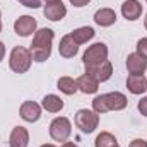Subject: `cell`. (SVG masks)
Listing matches in <instances>:
<instances>
[{
	"mask_svg": "<svg viewBox=\"0 0 147 147\" xmlns=\"http://www.w3.org/2000/svg\"><path fill=\"white\" fill-rule=\"evenodd\" d=\"M70 3H72L74 7H84V5H87L91 0H69Z\"/></svg>",
	"mask_w": 147,
	"mask_h": 147,
	"instance_id": "obj_26",
	"label": "cell"
},
{
	"mask_svg": "<svg viewBox=\"0 0 147 147\" xmlns=\"http://www.w3.org/2000/svg\"><path fill=\"white\" fill-rule=\"evenodd\" d=\"M46 2H55V0H46Z\"/></svg>",
	"mask_w": 147,
	"mask_h": 147,
	"instance_id": "obj_31",
	"label": "cell"
},
{
	"mask_svg": "<svg viewBox=\"0 0 147 147\" xmlns=\"http://www.w3.org/2000/svg\"><path fill=\"white\" fill-rule=\"evenodd\" d=\"M43 14L46 19L57 22V21H62L65 16H67V7L63 5L62 0H55V2H46V5L43 7Z\"/></svg>",
	"mask_w": 147,
	"mask_h": 147,
	"instance_id": "obj_8",
	"label": "cell"
},
{
	"mask_svg": "<svg viewBox=\"0 0 147 147\" xmlns=\"http://www.w3.org/2000/svg\"><path fill=\"white\" fill-rule=\"evenodd\" d=\"M94 29L92 28H89V26H84V28H77V29H74L72 33H70V36L72 39L77 43V45H84V43H87V41H91L92 38H94Z\"/></svg>",
	"mask_w": 147,
	"mask_h": 147,
	"instance_id": "obj_19",
	"label": "cell"
},
{
	"mask_svg": "<svg viewBox=\"0 0 147 147\" xmlns=\"http://www.w3.org/2000/svg\"><path fill=\"white\" fill-rule=\"evenodd\" d=\"M0 17H2V12H0Z\"/></svg>",
	"mask_w": 147,
	"mask_h": 147,
	"instance_id": "obj_32",
	"label": "cell"
},
{
	"mask_svg": "<svg viewBox=\"0 0 147 147\" xmlns=\"http://www.w3.org/2000/svg\"><path fill=\"white\" fill-rule=\"evenodd\" d=\"M41 106L48 111V113H58V111L63 110V101H62V98H58L57 94H46V96L43 98Z\"/></svg>",
	"mask_w": 147,
	"mask_h": 147,
	"instance_id": "obj_18",
	"label": "cell"
},
{
	"mask_svg": "<svg viewBox=\"0 0 147 147\" xmlns=\"http://www.w3.org/2000/svg\"><path fill=\"white\" fill-rule=\"evenodd\" d=\"M142 14V5L139 0H127L121 5V16L127 21H137Z\"/></svg>",
	"mask_w": 147,
	"mask_h": 147,
	"instance_id": "obj_13",
	"label": "cell"
},
{
	"mask_svg": "<svg viewBox=\"0 0 147 147\" xmlns=\"http://www.w3.org/2000/svg\"><path fill=\"white\" fill-rule=\"evenodd\" d=\"M127 70L132 75H142L147 70V60L137 53H130L127 57Z\"/></svg>",
	"mask_w": 147,
	"mask_h": 147,
	"instance_id": "obj_11",
	"label": "cell"
},
{
	"mask_svg": "<svg viewBox=\"0 0 147 147\" xmlns=\"http://www.w3.org/2000/svg\"><path fill=\"white\" fill-rule=\"evenodd\" d=\"M3 57H5V45L0 41V62L3 60Z\"/></svg>",
	"mask_w": 147,
	"mask_h": 147,
	"instance_id": "obj_27",
	"label": "cell"
},
{
	"mask_svg": "<svg viewBox=\"0 0 147 147\" xmlns=\"http://www.w3.org/2000/svg\"><path fill=\"white\" fill-rule=\"evenodd\" d=\"M57 87L60 89V92H63V94H67V96H72L75 94L79 89H77V80H74L72 77H60L58 79V82H57Z\"/></svg>",
	"mask_w": 147,
	"mask_h": 147,
	"instance_id": "obj_20",
	"label": "cell"
},
{
	"mask_svg": "<svg viewBox=\"0 0 147 147\" xmlns=\"http://www.w3.org/2000/svg\"><path fill=\"white\" fill-rule=\"evenodd\" d=\"M70 134H72V125H70L69 118L58 116L50 123V137L55 142H67Z\"/></svg>",
	"mask_w": 147,
	"mask_h": 147,
	"instance_id": "obj_6",
	"label": "cell"
},
{
	"mask_svg": "<svg viewBox=\"0 0 147 147\" xmlns=\"http://www.w3.org/2000/svg\"><path fill=\"white\" fill-rule=\"evenodd\" d=\"M137 108H139V111H140V115L147 116V96H146V98H142V99L139 101Z\"/></svg>",
	"mask_w": 147,
	"mask_h": 147,
	"instance_id": "obj_24",
	"label": "cell"
},
{
	"mask_svg": "<svg viewBox=\"0 0 147 147\" xmlns=\"http://www.w3.org/2000/svg\"><path fill=\"white\" fill-rule=\"evenodd\" d=\"M53 38L55 33L50 29V28H43V29H38L34 33L33 38V43H31V58L33 62H45L50 58L51 55V43H53Z\"/></svg>",
	"mask_w": 147,
	"mask_h": 147,
	"instance_id": "obj_1",
	"label": "cell"
},
{
	"mask_svg": "<svg viewBox=\"0 0 147 147\" xmlns=\"http://www.w3.org/2000/svg\"><path fill=\"white\" fill-rule=\"evenodd\" d=\"M75 125L84 134H92L99 125V115L94 110H79L75 113Z\"/></svg>",
	"mask_w": 147,
	"mask_h": 147,
	"instance_id": "obj_4",
	"label": "cell"
},
{
	"mask_svg": "<svg viewBox=\"0 0 147 147\" xmlns=\"http://www.w3.org/2000/svg\"><path fill=\"white\" fill-rule=\"evenodd\" d=\"M105 60H108V46L105 43H94V45H91L86 50L84 57H82L84 67H92V65L103 63Z\"/></svg>",
	"mask_w": 147,
	"mask_h": 147,
	"instance_id": "obj_5",
	"label": "cell"
},
{
	"mask_svg": "<svg viewBox=\"0 0 147 147\" xmlns=\"http://www.w3.org/2000/svg\"><path fill=\"white\" fill-rule=\"evenodd\" d=\"M146 2H147V0H146Z\"/></svg>",
	"mask_w": 147,
	"mask_h": 147,
	"instance_id": "obj_34",
	"label": "cell"
},
{
	"mask_svg": "<svg viewBox=\"0 0 147 147\" xmlns=\"http://www.w3.org/2000/svg\"><path fill=\"white\" fill-rule=\"evenodd\" d=\"M128 99L123 92H106L101 96H96L92 99V110L96 111L98 115H103L106 111H121L127 108Z\"/></svg>",
	"mask_w": 147,
	"mask_h": 147,
	"instance_id": "obj_2",
	"label": "cell"
},
{
	"mask_svg": "<svg viewBox=\"0 0 147 147\" xmlns=\"http://www.w3.org/2000/svg\"><path fill=\"white\" fill-rule=\"evenodd\" d=\"M21 118L24 120V121H29V123H34L39 120V116H41V106L34 103V101H24L22 105H21Z\"/></svg>",
	"mask_w": 147,
	"mask_h": 147,
	"instance_id": "obj_10",
	"label": "cell"
},
{
	"mask_svg": "<svg viewBox=\"0 0 147 147\" xmlns=\"http://www.w3.org/2000/svg\"><path fill=\"white\" fill-rule=\"evenodd\" d=\"M127 89L132 92V94H142L147 91V79L142 75H128L127 79Z\"/></svg>",
	"mask_w": 147,
	"mask_h": 147,
	"instance_id": "obj_17",
	"label": "cell"
},
{
	"mask_svg": "<svg viewBox=\"0 0 147 147\" xmlns=\"http://www.w3.org/2000/svg\"><path fill=\"white\" fill-rule=\"evenodd\" d=\"M33 58H31V51L26 46H14L10 51V58H9V67L10 70L16 74H26L31 69Z\"/></svg>",
	"mask_w": 147,
	"mask_h": 147,
	"instance_id": "obj_3",
	"label": "cell"
},
{
	"mask_svg": "<svg viewBox=\"0 0 147 147\" xmlns=\"http://www.w3.org/2000/svg\"><path fill=\"white\" fill-rule=\"evenodd\" d=\"M137 55L147 60V38H140L137 41Z\"/></svg>",
	"mask_w": 147,
	"mask_h": 147,
	"instance_id": "obj_22",
	"label": "cell"
},
{
	"mask_svg": "<svg viewBox=\"0 0 147 147\" xmlns=\"http://www.w3.org/2000/svg\"><path fill=\"white\" fill-rule=\"evenodd\" d=\"M29 144V132L24 127H16L10 132L9 146L10 147H28Z\"/></svg>",
	"mask_w": 147,
	"mask_h": 147,
	"instance_id": "obj_12",
	"label": "cell"
},
{
	"mask_svg": "<svg viewBox=\"0 0 147 147\" xmlns=\"http://www.w3.org/2000/svg\"><path fill=\"white\" fill-rule=\"evenodd\" d=\"M62 147H79V146H75L74 142H63V144H62Z\"/></svg>",
	"mask_w": 147,
	"mask_h": 147,
	"instance_id": "obj_28",
	"label": "cell"
},
{
	"mask_svg": "<svg viewBox=\"0 0 147 147\" xmlns=\"http://www.w3.org/2000/svg\"><path fill=\"white\" fill-rule=\"evenodd\" d=\"M41 147H55V146H53V144H43Z\"/></svg>",
	"mask_w": 147,
	"mask_h": 147,
	"instance_id": "obj_29",
	"label": "cell"
},
{
	"mask_svg": "<svg viewBox=\"0 0 147 147\" xmlns=\"http://www.w3.org/2000/svg\"><path fill=\"white\" fill-rule=\"evenodd\" d=\"M36 28H38L36 19L31 17V16H21L14 22V31H16L17 36H21V38H28L31 34H34Z\"/></svg>",
	"mask_w": 147,
	"mask_h": 147,
	"instance_id": "obj_7",
	"label": "cell"
},
{
	"mask_svg": "<svg viewBox=\"0 0 147 147\" xmlns=\"http://www.w3.org/2000/svg\"><path fill=\"white\" fill-rule=\"evenodd\" d=\"M128 147H147V142L144 140V139H135V140L130 142Z\"/></svg>",
	"mask_w": 147,
	"mask_h": 147,
	"instance_id": "obj_25",
	"label": "cell"
},
{
	"mask_svg": "<svg viewBox=\"0 0 147 147\" xmlns=\"http://www.w3.org/2000/svg\"><path fill=\"white\" fill-rule=\"evenodd\" d=\"M77 89H79L80 92H84V94H94V92H98V89H99V82H98L94 77L84 74V75H80V77L77 79Z\"/></svg>",
	"mask_w": 147,
	"mask_h": 147,
	"instance_id": "obj_16",
	"label": "cell"
},
{
	"mask_svg": "<svg viewBox=\"0 0 147 147\" xmlns=\"http://www.w3.org/2000/svg\"><path fill=\"white\" fill-rule=\"evenodd\" d=\"M94 22L98 26H101V28H110V26H113L116 22V14H115L113 9H108V7L99 9L94 14Z\"/></svg>",
	"mask_w": 147,
	"mask_h": 147,
	"instance_id": "obj_14",
	"label": "cell"
},
{
	"mask_svg": "<svg viewBox=\"0 0 147 147\" xmlns=\"http://www.w3.org/2000/svg\"><path fill=\"white\" fill-rule=\"evenodd\" d=\"M144 26H146V29H147V14H146V19H144Z\"/></svg>",
	"mask_w": 147,
	"mask_h": 147,
	"instance_id": "obj_30",
	"label": "cell"
},
{
	"mask_svg": "<svg viewBox=\"0 0 147 147\" xmlns=\"http://www.w3.org/2000/svg\"><path fill=\"white\" fill-rule=\"evenodd\" d=\"M79 51V45L72 39L70 34H65V36L60 39V46H58V53L63 57V58H72L77 55Z\"/></svg>",
	"mask_w": 147,
	"mask_h": 147,
	"instance_id": "obj_15",
	"label": "cell"
},
{
	"mask_svg": "<svg viewBox=\"0 0 147 147\" xmlns=\"http://www.w3.org/2000/svg\"><path fill=\"white\" fill-rule=\"evenodd\" d=\"M86 74L94 77L98 82H106L113 75V65H111V62L105 60L103 63H98V65H92V67H86Z\"/></svg>",
	"mask_w": 147,
	"mask_h": 147,
	"instance_id": "obj_9",
	"label": "cell"
},
{
	"mask_svg": "<svg viewBox=\"0 0 147 147\" xmlns=\"http://www.w3.org/2000/svg\"><path fill=\"white\" fill-rule=\"evenodd\" d=\"M116 147H120V146H116Z\"/></svg>",
	"mask_w": 147,
	"mask_h": 147,
	"instance_id": "obj_33",
	"label": "cell"
},
{
	"mask_svg": "<svg viewBox=\"0 0 147 147\" xmlns=\"http://www.w3.org/2000/svg\"><path fill=\"white\" fill-rule=\"evenodd\" d=\"M19 3H22L24 7H29V9H39L41 7V0H17Z\"/></svg>",
	"mask_w": 147,
	"mask_h": 147,
	"instance_id": "obj_23",
	"label": "cell"
},
{
	"mask_svg": "<svg viewBox=\"0 0 147 147\" xmlns=\"http://www.w3.org/2000/svg\"><path fill=\"white\" fill-rule=\"evenodd\" d=\"M118 142L115 139V135L110 134V132H101L96 140H94V147H116Z\"/></svg>",
	"mask_w": 147,
	"mask_h": 147,
	"instance_id": "obj_21",
	"label": "cell"
}]
</instances>
